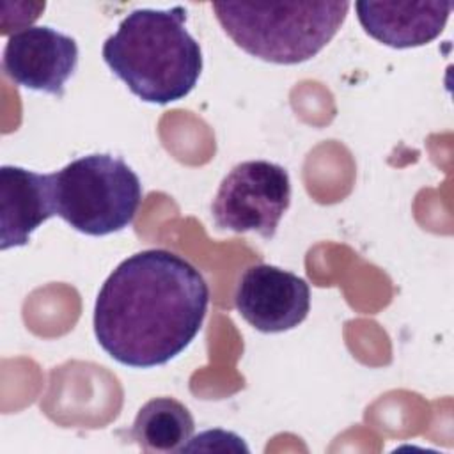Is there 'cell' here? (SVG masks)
Instances as JSON below:
<instances>
[{
  "label": "cell",
  "instance_id": "5",
  "mask_svg": "<svg viewBox=\"0 0 454 454\" xmlns=\"http://www.w3.org/2000/svg\"><path fill=\"white\" fill-rule=\"evenodd\" d=\"M289 204L287 170L266 160H250L238 163L222 179L211 215L218 229L257 232L264 239H271Z\"/></svg>",
  "mask_w": 454,
  "mask_h": 454
},
{
  "label": "cell",
  "instance_id": "7",
  "mask_svg": "<svg viewBox=\"0 0 454 454\" xmlns=\"http://www.w3.org/2000/svg\"><path fill=\"white\" fill-rule=\"evenodd\" d=\"M78 66V44L51 27H25L4 48L2 67L18 85L62 98Z\"/></svg>",
  "mask_w": 454,
  "mask_h": 454
},
{
  "label": "cell",
  "instance_id": "1",
  "mask_svg": "<svg viewBox=\"0 0 454 454\" xmlns=\"http://www.w3.org/2000/svg\"><path fill=\"white\" fill-rule=\"evenodd\" d=\"M207 303L209 287L190 261L165 248L142 250L124 259L101 286L94 333L122 365H163L197 337Z\"/></svg>",
  "mask_w": 454,
  "mask_h": 454
},
{
  "label": "cell",
  "instance_id": "4",
  "mask_svg": "<svg viewBox=\"0 0 454 454\" xmlns=\"http://www.w3.org/2000/svg\"><path fill=\"white\" fill-rule=\"evenodd\" d=\"M50 176L55 215L87 236L126 229L142 200L138 176L112 154L76 158Z\"/></svg>",
  "mask_w": 454,
  "mask_h": 454
},
{
  "label": "cell",
  "instance_id": "9",
  "mask_svg": "<svg viewBox=\"0 0 454 454\" xmlns=\"http://www.w3.org/2000/svg\"><path fill=\"white\" fill-rule=\"evenodd\" d=\"M55 215L51 176L16 165L0 168V248L23 247Z\"/></svg>",
  "mask_w": 454,
  "mask_h": 454
},
{
  "label": "cell",
  "instance_id": "10",
  "mask_svg": "<svg viewBox=\"0 0 454 454\" xmlns=\"http://www.w3.org/2000/svg\"><path fill=\"white\" fill-rule=\"evenodd\" d=\"M195 429L190 410L174 397H154L137 413L129 436L145 452H181Z\"/></svg>",
  "mask_w": 454,
  "mask_h": 454
},
{
  "label": "cell",
  "instance_id": "6",
  "mask_svg": "<svg viewBox=\"0 0 454 454\" xmlns=\"http://www.w3.org/2000/svg\"><path fill=\"white\" fill-rule=\"evenodd\" d=\"M234 305L255 330L280 333L305 321L310 310V289L293 271L273 264H252L236 284Z\"/></svg>",
  "mask_w": 454,
  "mask_h": 454
},
{
  "label": "cell",
  "instance_id": "3",
  "mask_svg": "<svg viewBox=\"0 0 454 454\" xmlns=\"http://www.w3.org/2000/svg\"><path fill=\"white\" fill-rule=\"evenodd\" d=\"M211 7L241 50L266 62L291 66L316 57L333 39L349 2H215Z\"/></svg>",
  "mask_w": 454,
  "mask_h": 454
},
{
  "label": "cell",
  "instance_id": "8",
  "mask_svg": "<svg viewBox=\"0 0 454 454\" xmlns=\"http://www.w3.org/2000/svg\"><path fill=\"white\" fill-rule=\"evenodd\" d=\"M452 2H356L364 30L392 48L422 46L436 39L452 11Z\"/></svg>",
  "mask_w": 454,
  "mask_h": 454
},
{
  "label": "cell",
  "instance_id": "2",
  "mask_svg": "<svg viewBox=\"0 0 454 454\" xmlns=\"http://www.w3.org/2000/svg\"><path fill=\"white\" fill-rule=\"evenodd\" d=\"M186 11H131L103 44V60L145 103L184 99L199 82L202 51L186 30Z\"/></svg>",
  "mask_w": 454,
  "mask_h": 454
}]
</instances>
